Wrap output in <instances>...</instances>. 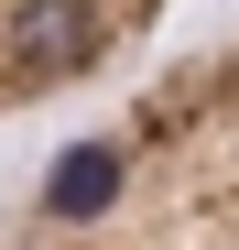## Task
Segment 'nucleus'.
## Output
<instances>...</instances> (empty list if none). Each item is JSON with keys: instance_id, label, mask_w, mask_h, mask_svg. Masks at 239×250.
I'll use <instances>...</instances> for the list:
<instances>
[{"instance_id": "obj_1", "label": "nucleus", "mask_w": 239, "mask_h": 250, "mask_svg": "<svg viewBox=\"0 0 239 250\" xmlns=\"http://www.w3.org/2000/svg\"><path fill=\"white\" fill-rule=\"evenodd\" d=\"M0 250H239V44L174 55L22 174Z\"/></svg>"}, {"instance_id": "obj_2", "label": "nucleus", "mask_w": 239, "mask_h": 250, "mask_svg": "<svg viewBox=\"0 0 239 250\" xmlns=\"http://www.w3.org/2000/svg\"><path fill=\"white\" fill-rule=\"evenodd\" d=\"M152 22H163V0H0V120L44 109V98H76Z\"/></svg>"}]
</instances>
